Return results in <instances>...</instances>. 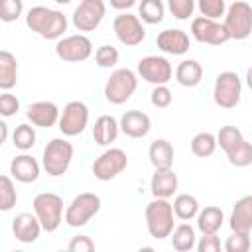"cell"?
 <instances>
[{
  "instance_id": "6da1fadb",
  "label": "cell",
  "mask_w": 252,
  "mask_h": 252,
  "mask_svg": "<svg viewBox=\"0 0 252 252\" xmlns=\"http://www.w3.org/2000/svg\"><path fill=\"white\" fill-rule=\"evenodd\" d=\"M26 24L32 32H37L45 39H55L67 30V20L61 12L49 10L45 6H35L28 12Z\"/></svg>"
},
{
  "instance_id": "7a4b0ae2",
  "label": "cell",
  "mask_w": 252,
  "mask_h": 252,
  "mask_svg": "<svg viewBox=\"0 0 252 252\" xmlns=\"http://www.w3.org/2000/svg\"><path fill=\"white\" fill-rule=\"evenodd\" d=\"M146 222L154 238L169 236V232L173 230V207L165 199L156 197L146 207Z\"/></svg>"
},
{
  "instance_id": "3957f363",
  "label": "cell",
  "mask_w": 252,
  "mask_h": 252,
  "mask_svg": "<svg viewBox=\"0 0 252 252\" xmlns=\"http://www.w3.org/2000/svg\"><path fill=\"white\" fill-rule=\"evenodd\" d=\"M73 158V146L67 140L61 138H53L51 142H47L45 150H43V167L49 175H63L71 163Z\"/></svg>"
},
{
  "instance_id": "277c9868",
  "label": "cell",
  "mask_w": 252,
  "mask_h": 252,
  "mask_svg": "<svg viewBox=\"0 0 252 252\" xmlns=\"http://www.w3.org/2000/svg\"><path fill=\"white\" fill-rule=\"evenodd\" d=\"M33 211L39 219L41 226L51 232L61 222V211H63V199L55 193H39L33 199Z\"/></svg>"
},
{
  "instance_id": "5b68a950",
  "label": "cell",
  "mask_w": 252,
  "mask_h": 252,
  "mask_svg": "<svg viewBox=\"0 0 252 252\" xmlns=\"http://www.w3.org/2000/svg\"><path fill=\"white\" fill-rule=\"evenodd\" d=\"M100 209V197L94 193H81L77 195L71 205L67 207L65 220L69 226H83L87 224Z\"/></svg>"
},
{
  "instance_id": "8992f818",
  "label": "cell",
  "mask_w": 252,
  "mask_h": 252,
  "mask_svg": "<svg viewBox=\"0 0 252 252\" xmlns=\"http://www.w3.org/2000/svg\"><path fill=\"white\" fill-rule=\"evenodd\" d=\"M136 85H138L136 75L130 69H116L106 81L104 94L112 104H122L132 96Z\"/></svg>"
},
{
  "instance_id": "52a82bcc",
  "label": "cell",
  "mask_w": 252,
  "mask_h": 252,
  "mask_svg": "<svg viewBox=\"0 0 252 252\" xmlns=\"http://www.w3.org/2000/svg\"><path fill=\"white\" fill-rule=\"evenodd\" d=\"M224 26H226L230 37H234V39L248 37L252 32V6L242 0L232 2V6L228 8Z\"/></svg>"
},
{
  "instance_id": "ba28073f",
  "label": "cell",
  "mask_w": 252,
  "mask_h": 252,
  "mask_svg": "<svg viewBox=\"0 0 252 252\" xmlns=\"http://www.w3.org/2000/svg\"><path fill=\"white\" fill-rule=\"evenodd\" d=\"M240 79L232 71H222L215 81V102L222 108H232L240 100Z\"/></svg>"
},
{
  "instance_id": "9c48e42d",
  "label": "cell",
  "mask_w": 252,
  "mask_h": 252,
  "mask_svg": "<svg viewBox=\"0 0 252 252\" xmlns=\"http://www.w3.org/2000/svg\"><path fill=\"white\" fill-rule=\"evenodd\" d=\"M128 163V158L126 154L120 150V148H110L106 152H102L94 163H93V173L96 179L100 181H108L112 177H116Z\"/></svg>"
},
{
  "instance_id": "30bf717a",
  "label": "cell",
  "mask_w": 252,
  "mask_h": 252,
  "mask_svg": "<svg viewBox=\"0 0 252 252\" xmlns=\"http://www.w3.org/2000/svg\"><path fill=\"white\" fill-rule=\"evenodd\" d=\"M193 37L201 43H211V45H220L226 39H230V33L224 24H217L213 18H195L191 24Z\"/></svg>"
},
{
  "instance_id": "8fae6325",
  "label": "cell",
  "mask_w": 252,
  "mask_h": 252,
  "mask_svg": "<svg viewBox=\"0 0 252 252\" xmlns=\"http://www.w3.org/2000/svg\"><path fill=\"white\" fill-rule=\"evenodd\" d=\"M106 6L102 0H83L73 12V24L79 32H93L104 18Z\"/></svg>"
},
{
  "instance_id": "7c38bea8",
  "label": "cell",
  "mask_w": 252,
  "mask_h": 252,
  "mask_svg": "<svg viewBox=\"0 0 252 252\" xmlns=\"http://www.w3.org/2000/svg\"><path fill=\"white\" fill-rule=\"evenodd\" d=\"M89 120V108L81 100H71L63 108V116L59 120V128L65 136H77L85 130Z\"/></svg>"
},
{
  "instance_id": "4fadbf2b",
  "label": "cell",
  "mask_w": 252,
  "mask_h": 252,
  "mask_svg": "<svg viewBox=\"0 0 252 252\" xmlns=\"http://www.w3.org/2000/svg\"><path fill=\"white\" fill-rule=\"evenodd\" d=\"M138 73L142 75V79H146L148 83L154 85H165L171 79V65L165 57H158V55H148L144 59H140L138 63Z\"/></svg>"
},
{
  "instance_id": "5bb4252c",
  "label": "cell",
  "mask_w": 252,
  "mask_h": 252,
  "mask_svg": "<svg viewBox=\"0 0 252 252\" xmlns=\"http://www.w3.org/2000/svg\"><path fill=\"white\" fill-rule=\"evenodd\" d=\"M55 51L63 61H85L93 51V43L87 35H69L55 45Z\"/></svg>"
},
{
  "instance_id": "9a60e30c",
  "label": "cell",
  "mask_w": 252,
  "mask_h": 252,
  "mask_svg": "<svg viewBox=\"0 0 252 252\" xmlns=\"http://www.w3.org/2000/svg\"><path fill=\"white\" fill-rule=\"evenodd\" d=\"M114 32L124 45H138L146 37V30L132 14H120L114 18Z\"/></svg>"
},
{
  "instance_id": "2e32d148",
  "label": "cell",
  "mask_w": 252,
  "mask_h": 252,
  "mask_svg": "<svg viewBox=\"0 0 252 252\" xmlns=\"http://www.w3.org/2000/svg\"><path fill=\"white\" fill-rule=\"evenodd\" d=\"M26 116L35 124V126H41V128H49L57 122V116H59V110L53 102L49 100H37V102H32L26 110Z\"/></svg>"
},
{
  "instance_id": "e0dca14e",
  "label": "cell",
  "mask_w": 252,
  "mask_h": 252,
  "mask_svg": "<svg viewBox=\"0 0 252 252\" xmlns=\"http://www.w3.org/2000/svg\"><path fill=\"white\" fill-rule=\"evenodd\" d=\"M41 222L39 219H35L33 215L30 213H20L16 215L14 222H12V230H14V236L20 240V242H33L37 236H39V230H41Z\"/></svg>"
},
{
  "instance_id": "ac0fdd59",
  "label": "cell",
  "mask_w": 252,
  "mask_h": 252,
  "mask_svg": "<svg viewBox=\"0 0 252 252\" xmlns=\"http://www.w3.org/2000/svg\"><path fill=\"white\" fill-rule=\"evenodd\" d=\"M230 228L234 232L250 234V228H252V195H246V197L236 201L232 215H230Z\"/></svg>"
},
{
  "instance_id": "d6986e66",
  "label": "cell",
  "mask_w": 252,
  "mask_h": 252,
  "mask_svg": "<svg viewBox=\"0 0 252 252\" xmlns=\"http://www.w3.org/2000/svg\"><path fill=\"white\" fill-rule=\"evenodd\" d=\"M158 47L165 53L181 55L189 49V37L183 30H163L158 35Z\"/></svg>"
},
{
  "instance_id": "ffe728a7",
  "label": "cell",
  "mask_w": 252,
  "mask_h": 252,
  "mask_svg": "<svg viewBox=\"0 0 252 252\" xmlns=\"http://www.w3.org/2000/svg\"><path fill=\"white\" fill-rule=\"evenodd\" d=\"M177 189V175L171 167H156V173L152 177V193L154 197L167 199Z\"/></svg>"
},
{
  "instance_id": "44dd1931",
  "label": "cell",
  "mask_w": 252,
  "mask_h": 252,
  "mask_svg": "<svg viewBox=\"0 0 252 252\" xmlns=\"http://www.w3.org/2000/svg\"><path fill=\"white\" fill-rule=\"evenodd\" d=\"M120 128L130 138H142L150 132V116L140 110H128L120 120Z\"/></svg>"
},
{
  "instance_id": "7402d4cb",
  "label": "cell",
  "mask_w": 252,
  "mask_h": 252,
  "mask_svg": "<svg viewBox=\"0 0 252 252\" xmlns=\"http://www.w3.org/2000/svg\"><path fill=\"white\" fill-rule=\"evenodd\" d=\"M10 173H12L18 181H22V183H32V181H35L37 175H39V165H37V161H35L32 156L22 154V156H16V158L12 159V163H10Z\"/></svg>"
},
{
  "instance_id": "603a6c76",
  "label": "cell",
  "mask_w": 252,
  "mask_h": 252,
  "mask_svg": "<svg viewBox=\"0 0 252 252\" xmlns=\"http://www.w3.org/2000/svg\"><path fill=\"white\" fill-rule=\"evenodd\" d=\"M116 136H118V124H116V120L112 116H108V114L98 116L96 122H94V126H93V138H94V142L100 144V146H106V144L114 142Z\"/></svg>"
},
{
  "instance_id": "cb8c5ba5",
  "label": "cell",
  "mask_w": 252,
  "mask_h": 252,
  "mask_svg": "<svg viewBox=\"0 0 252 252\" xmlns=\"http://www.w3.org/2000/svg\"><path fill=\"white\" fill-rule=\"evenodd\" d=\"M18 81V63H16V57L2 49L0 51V89L8 91L16 85Z\"/></svg>"
},
{
  "instance_id": "d4e9b609",
  "label": "cell",
  "mask_w": 252,
  "mask_h": 252,
  "mask_svg": "<svg viewBox=\"0 0 252 252\" xmlns=\"http://www.w3.org/2000/svg\"><path fill=\"white\" fill-rule=\"evenodd\" d=\"M175 77H177L179 85H183V87H195L201 81V77H203V67L195 59H185V61H181L177 65Z\"/></svg>"
},
{
  "instance_id": "484cf974",
  "label": "cell",
  "mask_w": 252,
  "mask_h": 252,
  "mask_svg": "<svg viewBox=\"0 0 252 252\" xmlns=\"http://www.w3.org/2000/svg\"><path fill=\"white\" fill-rule=\"evenodd\" d=\"M148 154H150V161L156 167H171L173 163V148L167 140H154Z\"/></svg>"
},
{
  "instance_id": "4316f807",
  "label": "cell",
  "mask_w": 252,
  "mask_h": 252,
  "mask_svg": "<svg viewBox=\"0 0 252 252\" xmlns=\"http://www.w3.org/2000/svg\"><path fill=\"white\" fill-rule=\"evenodd\" d=\"M197 224H199V230L203 234H217V230L222 224V211L219 207H213V205L205 207L199 215Z\"/></svg>"
},
{
  "instance_id": "83f0119b",
  "label": "cell",
  "mask_w": 252,
  "mask_h": 252,
  "mask_svg": "<svg viewBox=\"0 0 252 252\" xmlns=\"http://www.w3.org/2000/svg\"><path fill=\"white\" fill-rule=\"evenodd\" d=\"M226 156H228V161L236 167L250 165L252 163V144L242 138L240 142H236L232 148L226 150Z\"/></svg>"
},
{
  "instance_id": "f1b7e54d",
  "label": "cell",
  "mask_w": 252,
  "mask_h": 252,
  "mask_svg": "<svg viewBox=\"0 0 252 252\" xmlns=\"http://www.w3.org/2000/svg\"><path fill=\"white\" fill-rule=\"evenodd\" d=\"M171 244L175 250L179 252H187L195 246V230L191 224H179L175 230H173V236H171Z\"/></svg>"
},
{
  "instance_id": "f546056e",
  "label": "cell",
  "mask_w": 252,
  "mask_h": 252,
  "mask_svg": "<svg viewBox=\"0 0 252 252\" xmlns=\"http://www.w3.org/2000/svg\"><path fill=\"white\" fill-rule=\"evenodd\" d=\"M197 209H199V203H197V199H195L193 195H189V193L177 195L175 201H173V211H175V215H177L179 219H183V220L193 219V217L197 215Z\"/></svg>"
},
{
  "instance_id": "4dcf8cb0",
  "label": "cell",
  "mask_w": 252,
  "mask_h": 252,
  "mask_svg": "<svg viewBox=\"0 0 252 252\" xmlns=\"http://www.w3.org/2000/svg\"><path fill=\"white\" fill-rule=\"evenodd\" d=\"M217 148V138L211 132H199L193 140H191V152L199 158H207L215 152Z\"/></svg>"
},
{
  "instance_id": "1f68e13d",
  "label": "cell",
  "mask_w": 252,
  "mask_h": 252,
  "mask_svg": "<svg viewBox=\"0 0 252 252\" xmlns=\"http://www.w3.org/2000/svg\"><path fill=\"white\" fill-rule=\"evenodd\" d=\"M140 16L148 24H158L163 20V2L161 0H142Z\"/></svg>"
},
{
  "instance_id": "d6a6232c",
  "label": "cell",
  "mask_w": 252,
  "mask_h": 252,
  "mask_svg": "<svg viewBox=\"0 0 252 252\" xmlns=\"http://www.w3.org/2000/svg\"><path fill=\"white\" fill-rule=\"evenodd\" d=\"M18 201V195H16V189L10 181V177L2 175L0 177V209L2 211H10Z\"/></svg>"
},
{
  "instance_id": "836d02e7",
  "label": "cell",
  "mask_w": 252,
  "mask_h": 252,
  "mask_svg": "<svg viewBox=\"0 0 252 252\" xmlns=\"http://www.w3.org/2000/svg\"><path fill=\"white\" fill-rule=\"evenodd\" d=\"M35 144V132L30 124H20L14 130V146L20 150H30Z\"/></svg>"
},
{
  "instance_id": "e575fe53",
  "label": "cell",
  "mask_w": 252,
  "mask_h": 252,
  "mask_svg": "<svg viewBox=\"0 0 252 252\" xmlns=\"http://www.w3.org/2000/svg\"><path fill=\"white\" fill-rule=\"evenodd\" d=\"M242 140V134H240V130L236 128V126H222L220 128V132H219V136H217V142L220 144V148L226 152L228 148H232L236 142H240Z\"/></svg>"
},
{
  "instance_id": "d590c367",
  "label": "cell",
  "mask_w": 252,
  "mask_h": 252,
  "mask_svg": "<svg viewBox=\"0 0 252 252\" xmlns=\"http://www.w3.org/2000/svg\"><path fill=\"white\" fill-rule=\"evenodd\" d=\"M22 0H0V20L4 22H14L22 14Z\"/></svg>"
},
{
  "instance_id": "8d00e7d4",
  "label": "cell",
  "mask_w": 252,
  "mask_h": 252,
  "mask_svg": "<svg viewBox=\"0 0 252 252\" xmlns=\"http://www.w3.org/2000/svg\"><path fill=\"white\" fill-rule=\"evenodd\" d=\"M94 59H96L98 67H104V69H106V67H112V65H116V61H118V49L112 47V45H100V47L96 49Z\"/></svg>"
},
{
  "instance_id": "74e56055",
  "label": "cell",
  "mask_w": 252,
  "mask_h": 252,
  "mask_svg": "<svg viewBox=\"0 0 252 252\" xmlns=\"http://www.w3.org/2000/svg\"><path fill=\"white\" fill-rule=\"evenodd\" d=\"M167 4L177 20H187L195 10V0H167Z\"/></svg>"
},
{
  "instance_id": "f35d334b",
  "label": "cell",
  "mask_w": 252,
  "mask_h": 252,
  "mask_svg": "<svg viewBox=\"0 0 252 252\" xmlns=\"http://www.w3.org/2000/svg\"><path fill=\"white\" fill-rule=\"evenodd\" d=\"M224 248H226V252H246L250 248V238L246 232H234L232 230Z\"/></svg>"
},
{
  "instance_id": "ab89813d",
  "label": "cell",
  "mask_w": 252,
  "mask_h": 252,
  "mask_svg": "<svg viewBox=\"0 0 252 252\" xmlns=\"http://www.w3.org/2000/svg\"><path fill=\"white\" fill-rule=\"evenodd\" d=\"M199 10L205 18H220L224 14V0H199Z\"/></svg>"
},
{
  "instance_id": "60d3db41",
  "label": "cell",
  "mask_w": 252,
  "mask_h": 252,
  "mask_svg": "<svg viewBox=\"0 0 252 252\" xmlns=\"http://www.w3.org/2000/svg\"><path fill=\"white\" fill-rule=\"evenodd\" d=\"M152 104L158 108H165L171 104V91L165 85H156V89L152 91Z\"/></svg>"
},
{
  "instance_id": "b9f144b4",
  "label": "cell",
  "mask_w": 252,
  "mask_h": 252,
  "mask_svg": "<svg viewBox=\"0 0 252 252\" xmlns=\"http://www.w3.org/2000/svg\"><path fill=\"white\" fill-rule=\"evenodd\" d=\"M18 108H20V102L14 94H10V93L0 94V114L2 116H12Z\"/></svg>"
},
{
  "instance_id": "7bdbcfd3",
  "label": "cell",
  "mask_w": 252,
  "mask_h": 252,
  "mask_svg": "<svg viewBox=\"0 0 252 252\" xmlns=\"http://www.w3.org/2000/svg\"><path fill=\"white\" fill-rule=\"evenodd\" d=\"M69 250L71 252H93L94 242L87 234H79V236H73V240L69 242Z\"/></svg>"
},
{
  "instance_id": "ee69618b",
  "label": "cell",
  "mask_w": 252,
  "mask_h": 252,
  "mask_svg": "<svg viewBox=\"0 0 252 252\" xmlns=\"http://www.w3.org/2000/svg\"><path fill=\"white\" fill-rule=\"evenodd\" d=\"M197 248H199V252H219L220 250V240L215 234H203Z\"/></svg>"
},
{
  "instance_id": "f6af8a7d",
  "label": "cell",
  "mask_w": 252,
  "mask_h": 252,
  "mask_svg": "<svg viewBox=\"0 0 252 252\" xmlns=\"http://www.w3.org/2000/svg\"><path fill=\"white\" fill-rule=\"evenodd\" d=\"M136 0H110V6L116 8V10H126V8H132Z\"/></svg>"
},
{
  "instance_id": "bcb514c9",
  "label": "cell",
  "mask_w": 252,
  "mask_h": 252,
  "mask_svg": "<svg viewBox=\"0 0 252 252\" xmlns=\"http://www.w3.org/2000/svg\"><path fill=\"white\" fill-rule=\"evenodd\" d=\"M6 134H8V130H6V124H4V122H0V144L6 140Z\"/></svg>"
},
{
  "instance_id": "7dc6e473",
  "label": "cell",
  "mask_w": 252,
  "mask_h": 252,
  "mask_svg": "<svg viewBox=\"0 0 252 252\" xmlns=\"http://www.w3.org/2000/svg\"><path fill=\"white\" fill-rule=\"evenodd\" d=\"M246 83L252 89V67H248V71H246Z\"/></svg>"
},
{
  "instance_id": "c3c4849f",
  "label": "cell",
  "mask_w": 252,
  "mask_h": 252,
  "mask_svg": "<svg viewBox=\"0 0 252 252\" xmlns=\"http://www.w3.org/2000/svg\"><path fill=\"white\" fill-rule=\"evenodd\" d=\"M55 2H57V4H69L71 0H55Z\"/></svg>"
}]
</instances>
